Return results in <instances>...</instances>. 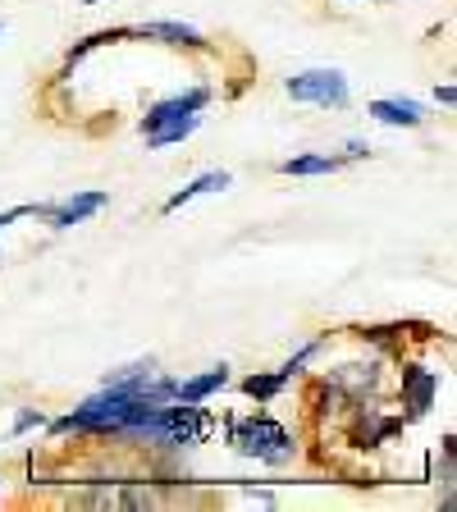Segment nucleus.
Wrapping results in <instances>:
<instances>
[{"label":"nucleus","mask_w":457,"mask_h":512,"mask_svg":"<svg viewBox=\"0 0 457 512\" xmlns=\"http://www.w3.org/2000/svg\"><path fill=\"white\" fill-rule=\"evenodd\" d=\"M229 439H234L238 453L261 458V462H275V467L293 458V439H288V430L279 426V421H270V416H252V421H243V426H229Z\"/></svg>","instance_id":"obj_1"},{"label":"nucleus","mask_w":457,"mask_h":512,"mask_svg":"<svg viewBox=\"0 0 457 512\" xmlns=\"http://www.w3.org/2000/svg\"><path fill=\"white\" fill-rule=\"evenodd\" d=\"M288 96L311 101V106H348V78L339 69H307V74L288 78Z\"/></svg>","instance_id":"obj_2"},{"label":"nucleus","mask_w":457,"mask_h":512,"mask_svg":"<svg viewBox=\"0 0 457 512\" xmlns=\"http://www.w3.org/2000/svg\"><path fill=\"white\" fill-rule=\"evenodd\" d=\"M206 101H211L206 87H192V92H179V96H170V101H156V106L147 110V119H142V133H151V128H160V124H174V119L197 115Z\"/></svg>","instance_id":"obj_3"},{"label":"nucleus","mask_w":457,"mask_h":512,"mask_svg":"<svg viewBox=\"0 0 457 512\" xmlns=\"http://www.w3.org/2000/svg\"><path fill=\"white\" fill-rule=\"evenodd\" d=\"M106 202H110L106 192H78V197H69V202H60V206H46V215H51L55 229H74V224H83L87 215H96Z\"/></svg>","instance_id":"obj_4"},{"label":"nucleus","mask_w":457,"mask_h":512,"mask_svg":"<svg viewBox=\"0 0 457 512\" xmlns=\"http://www.w3.org/2000/svg\"><path fill=\"white\" fill-rule=\"evenodd\" d=\"M403 389H407V407H412V416H426L430 398H435V389H439V375L435 371H421V366H407V371H403Z\"/></svg>","instance_id":"obj_5"},{"label":"nucleus","mask_w":457,"mask_h":512,"mask_svg":"<svg viewBox=\"0 0 457 512\" xmlns=\"http://www.w3.org/2000/svg\"><path fill=\"white\" fill-rule=\"evenodd\" d=\"M229 384V366H215V371L197 375V380H179V389H174V398L179 403H202L206 394H215V389H224Z\"/></svg>","instance_id":"obj_6"},{"label":"nucleus","mask_w":457,"mask_h":512,"mask_svg":"<svg viewBox=\"0 0 457 512\" xmlns=\"http://www.w3.org/2000/svg\"><path fill=\"white\" fill-rule=\"evenodd\" d=\"M220 188H229V174H224V170H206L202 179H192L188 188H179V192H174L170 202H165V215H170V211H179V206H188L192 197H206V192H220Z\"/></svg>","instance_id":"obj_7"},{"label":"nucleus","mask_w":457,"mask_h":512,"mask_svg":"<svg viewBox=\"0 0 457 512\" xmlns=\"http://www.w3.org/2000/svg\"><path fill=\"white\" fill-rule=\"evenodd\" d=\"M138 37H160V42H170V46H206L202 42V32L188 28V23H142V28H133Z\"/></svg>","instance_id":"obj_8"},{"label":"nucleus","mask_w":457,"mask_h":512,"mask_svg":"<svg viewBox=\"0 0 457 512\" xmlns=\"http://www.w3.org/2000/svg\"><path fill=\"white\" fill-rule=\"evenodd\" d=\"M371 115L380 124H403V128L421 124V106L416 101H371Z\"/></svg>","instance_id":"obj_9"},{"label":"nucleus","mask_w":457,"mask_h":512,"mask_svg":"<svg viewBox=\"0 0 457 512\" xmlns=\"http://www.w3.org/2000/svg\"><path fill=\"white\" fill-rule=\"evenodd\" d=\"M197 124H202V115H188V119H174V124H160L147 133V147H174V142H183L188 133H197Z\"/></svg>","instance_id":"obj_10"},{"label":"nucleus","mask_w":457,"mask_h":512,"mask_svg":"<svg viewBox=\"0 0 457 512\" xmlns=\"http://www.w3.org/2000/svg\"><path fill=\"white\" fill-rule=\"evenodd\" d=\"M288 380H293V375H288L284 366H279L275 375H252V380H243V394H247V398H256V403H270V398H275Z\"/></svg>","instance_id":"obj_11"},{"label":"nucleus","mask_w":457,"mask_h":512,"mask_svg":"<svg viewBox=\"0 0 457 512\" xmlns=\"http://www.w3.org/2000/svg\"><path fill=\"white\" fill-rule=\"evenodd\" d=\"M343 160H334V156H298V160H284L279 170L284 174H334Z\"/></svg>","instance_id":"obj_12"},{"label":"nucleus","mask_w":457,"mask_h":512,"mask_svg":"<svg viewBox=\"0 0 457 512\" xmlns=\"http://www.w3.org/2000/svg\"><path fill=\"white\" fill-rule=\"evenodd\" d=\"M42 421H46L42 412H23L19 421H14V435H23V430H37V426H42Z\"/></svg>","instance_id":"obj_13"},{"label":"nucleus","mask_w":457,"mask_h":512,"mask_svg":"<svg viewBox=\"0 0 457 512\" xmlns=\"http://www.w3.org/2000/svg\"><path fill=\"white\" fill-rule=\"evenodd\" d=\"M435 96H439V106H453V101H457V92H453V87H439Z\"/></svg>","instance_id":"obj_14"},{"label":"nucleus","mask_w":457,"mask_h":512,"mask_svg":"<svg viewBox=\"0 0 457 512\" xmlns=\"http://www.w3.org/2000/svg\"><path fill=\"white\" fill-rule=\"evenodd\" d=\"M87 5H96V0H87Z\"/></svg>","instance_id":"obj_15"}]
</instances>
